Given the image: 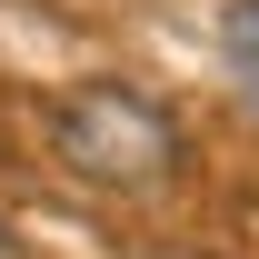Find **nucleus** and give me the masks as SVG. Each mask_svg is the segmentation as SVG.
Returning <instances> with one entry per match:
<instances>
[{
    "label": "nucleus",
    "mask_w": 259,
    "mask_h": 259,
    "mask_svg": "<svg viewBox=\"0 0 259 259\" xmlns=\"http://www.w3.org/2000/svg\"><path fill=\"white\" fill-rule=\"evenodd\" d=\"M50 140H60V160L80 169V180H110V190H150V180H169V160H180L169 110H150L140 90H70L60 110H50Z\"/></svg>",
    "instance_id": "obj_1"
},
{
    "label": "nucleus",
    "mask_w": 259,
    "mask_h": 259,
    "mask_svg": "<svg viewBox=\"0 0 259 259\" xmlns=\"http://www.w3.org/2000/svg\"><path fill=\"white\" fill-rule=\"evenodd\" d=\"M249 40H259V10H239V50H249Z\"/></svg>",
    "instance_id": "obj_2"
},
{
    "label": "nucleus",
    "mask_w": 259,
    "mask_h": 259,
    "mask_svg": "<svg viewBox=\"0 0 259 259\" xmlns=\"http://www.w3.org/2000/svg\"><path fill=\"white\" fill-rule=\"evenodd\" d=\"M0 259H20V239H10V229H0Z\"/></svg>",
    "instance_id": "obj_3"
}]
</instances>
